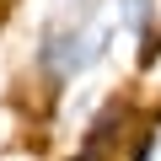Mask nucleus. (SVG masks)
<instances>
[{"label":"nucleus","mask_w":161,"mask_h":161,"mask_svg":"<svg viewBox=\"0 0 161 161\" xmlns=\"http://www.w3.org/2000/svg\"><path fill=\"white\" fill-rule=\"evenodd\" d=\"M156 22H161V6H156V0H118V27H124V32L145 38Z\"/></svg>","instance_id":"nucleus-1"},{"label":"nucleus","mask_w":161,"mask_h":161,"mask_svg":"<svg viewBox=\"0 0 161 161\" xmlns=\"http://www.w3.org/2000/svg\"><path fill=\"white\" fill-rule=\"evenodd\" d=\"M145 161H161V134H156V145H150V156H145Z\"/></svg>","instance_id":"nucleus-2"},{"label":"nucleus","mask_w":161,"mask_h":161,"mask_svg":"<svg viewBox=\"0 0 161 161\" xmlns=\"http://www.w3.org/2000/svg\"><path fill=\"white\" fill-rule=\"evenodd\" d=\"M156 6H161V0H156Z\"/></svg>","instance_id":"nucleus-3"}]
</instances>
